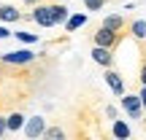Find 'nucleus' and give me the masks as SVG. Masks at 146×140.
Returning a JSON list of instances; mask_svg holds the SVG:
<instances>
[{"instance_id": "20", "label": "nucleus", "mask_w": 146, "mask_h": 140, "mask_svg": "<svg viewBox=\"0 0 146 140\" xmlns=\"http://www.w3.org/2000/svg\"><path fill=\"white\" fill-rule=\"evenodd\" d=\"M8 35H14V32H11L8 27H3V24H0V41H3V38H8Z\"/></svg>"}, {"instance_id": "21", "label": "nucleus", "mask_w": 146, "mask_h": 140, "mask_svg": "<svg viewBox=\"0 0 146 140\" xmlns=\"http://www.w3.org/2000/svg\"><path fill=\"white\" fill-rule=\"evenodd\" d=\"M8 132V127H5V116H0V137Z\"/></svg>"}, {"instance_id": "7", "label": "nucleus", "mask_w": 146, "mask_h": 140, "mask_svg": "<svg viewBox=\"0 0 146 140\" xmlns=\"http://www.w3.org/2000/svg\"><path fill=\"white\" fill-rule=\"evenodd\" d=\"M46 129V119L43 116H33L30 121H25V135L27 137H41Z\"/></svg>"}, {"instance_id": "14", "label": "nucleus", "mask_w": 146, "mask_h": 140, "mask_svg": "<svg viewBox=\"0 0 146 140\" xmlns=\"http://www.w3.org/2000/svg\"><path fill=\"white\" fill-rule=\"evenodd\" d=\"M138 46H141V68H138V81L146 83V43L138 41Z\"/></svg>"}, {"instance_id": "12", "label": "nucleus", "mask_w": 146, "mask_h": 140, "mask_svg": "<svg viewBox=\"0 0 146 140\" xmlns=\"http://www.w3.org/2000/svg\"><path fill=\"white\" fill-rule=\"evenodd\" d=\"M111 132H114V137H122V140H127V137L133 135V129H130V127H127L122 119H114V127H111Z\"/></svg>"}, {"instance_id": "8", "label": "nucleus", "mask_w": 146, "mask_h": 140, "mask_svg": "<svg viewBox=\"0 0 146 140\" xmlns=\"http://www.w3.org/2000/svg\"><path fill=\"white\" fill-rule=\"evenodd\" d=\"M25 16H22V11L16 8V5H8L3 3L0 5V22H5V24H14V22H22Z\"/></svg>"}, {"instance_id": "3", "label": "nucleus", "mask_w": 146, "mask_h": 140, "mask_svg": "<svg viewBox=\"0 0 146 140\" xmlns=\"http://www.w3.org/2000/svg\"><path fill=\"white\" fill-rule=\"evenodd\" d=\"M35 57L38 54L30 51V49H19V51L0 54V62H5V65H30V62H35Z\"/></svg>"}, {"instance_id": "9", "label": "nucleus", "mask_w": 146, "mask_h": 140, "mask_svg": "<svg viewBox=\"0 0 146 140\" xmlns=\"http://www.w3.org/2000/svg\"><path fill=\"white\" fill-rule=\"evenodd\" d=\"M100 24L108 27V30H114V32H122V30H125V24H127V19H125L122 14H108Z\"/></svg>"}, {"instance_id": "2", "label": "nucleus", "mask_w": 146, "mask_h": 140, "mask_svg": "<svg viewBox=\"0 0 146 140\" xmlns=\"http://www.w3.org/2000/svg\"><path fill=\"white\" fill-rule=\"evenodd\" d=\"M119 32H114V30H108V27H103L100 24L98 30L92 32V43L95 46H106V49H116V43H119Z\"/></svg>"}, {"instance_id": "5", "label": "nucleus", "mask_w": 146, "mask_h": 140, "mask_svg": "<svg viewBox=\"0 0 146 140\" xmlns=\"http://www.w3.org/2000/svg\"><path fill=\"white\" fill-rule=\"evenodd\" d=\"M89 57H92V62L100 65V68H111V65H114V49L95 46V43H92V51H89Z\"/></svg>"}, {"instance_id": "19", "label": "nucleus", "mask_w": 146, "mask_h": 140, "mask_svg": "<svg viewBox=\"0 0 146 140\" xmlns=\"http://www.w3.org/2000/svg\"><path fill=\"white\" fill-rule=\"evenodd\" d=\"M138 97H141V103H143V110H146V83H141V89H138Z\"/></svg>"}, {"instance_id": "4", "label": "nucleus", "mask_w": 146, "mask_h": 140, "mask_svg": "<svg viewBox=\"0 0 146 140\" xmlns=\"http://www.w3.org/2000/svg\"><path fill=\"white\" fill-rule=\"evenodd\" d=\"M122 110H125L130 119H143V103H141V97L138 94H122Z\"/></svg>"}, {"instance_id": "10", "label": "nucleus", "mask_w": 146, "mask_h": 140, "mask_svg": "<svg viewBox=\"0 0 146 140\" xmlns=\"http://www.w3.org/2000/svg\"><path fill=\"white\" fill-rule=\"evenodd\" d=\"M25 116L16 110V113H11V116H5V127H8V132H19V129H25Z\"/></svg>"}, {"instance_id": "13", "label": "nucleus", "mask_w": 146, "mask_h": 140, "mask_svg": "<svg viewBox=\"0 0 146 140\" xmlns=\"http://www.w3.org/2000/svg\"><path fill=\"white\" fill-rule=\"evenodd\" d=\"M81 24H87V14H73V16H68V22H65V30L73 32V30H78Z\"/></svg>"}, {"instance_id": "15", "label": "nucleus", "mask_w": 146, "mask_h": 140, "mask_svg": "<svg viewBox=\"0 0 146 140\" xmlns=\"http://www.w3.org/2000/svg\"><path fill=\"white\" fill-rule=\"evenodd\" d=\"M14 38H19L22 43H38V35H33V32H25V30L14 32Z\"/></svg>"}, {"instance_id": "17", "label": "nucleus", "mask_w": 146, "mask_h": 140, "mask_svg": "<svg viewBox=\"0 0 146 140\" xmlns=\"http://www.w3.org/2000/svg\"><path fill=\"white\" fill-rule=\"evenodd\" d=\"M106 5V0H84V8L87 11H100Z\"/></svg>"}, {"instance_id": "11", "label": "nucleus", "mask_w": 146, "mask_h": 140, "mask_svg": "<svg viewBox=\"0 0 146 140\" xmlns=\"http://www.w3.org/2000/svg\"><path fill=\"white\" fill-rule=\"evenodd\" d=\"M130 35L135 41H146V22L143 19H133L130 22Z\"/></svg>"}, {"instance_id": "22", "label": "nucleus", "mask_w": 146, "mask_h": 140, "mask_svg": "<svg viewBox=\"0 0 146 140\" xmlns=\"http://www.w3.org/2000/svg\"><path fill=\"white\" fill-rule=\"evenodd\" d=\"M19 3H25V5H38L41 0H19Z\"/></svg>"}, {"instance_id": "1", "label": "nucleus", "mask_w": 146, "mask_h": 140, "mask_svg": "<svg viewBox=\"0 0 146 140\" xmlns=\"http://www.w3.org/2000/svg\"><path fill=\"white\" fill-rule=\"evenodd\" d=\"M27 19H33L35 24H41V27H57V22H54V8H52V5H41V3H38L35 8L30 11Z\"/></svg>"}, {"instance_id": "6", "label": "nucleus", "mask_w": 146, "mask_h": 140, "mask_svg": "<svg viewBox=\"0 0 146 140\" xmlns=\"http://www.w3.org/2000/svg\"><path fill=\"white\" fill-rule=\"evenodd\" d=\"M103 78H106V83H108V89L114 92V97H122V94H125V81H122V76L114 68H106Z\"/></svg>"}, {"instance_id": "18", "label": "nucleus", "mask_w": 146, "mask_h": 140, "mask_svg": "<svg viewBox=\"0 0 146 140\" xmlns=\"http://www.w3.org/2000/svg\"><path fill=\"white\" fill-rule=\"evenodd\" d=\"M106 116H108V119H111V121H114V119H116V116H119V110H116V108H114V105H108V108H106Z\"/></svg>"}, {"instance_id": "16", "label": "nucleus", "mask_w": 146, "mask_h": 140, "mask_svg": "<svg viewBox=\"0 0 146 140\" xmlns=\"http://www.w3.org/2000/svg\"><path fill=\"white\" fill-rule=\"evenodd\" d=\"M43 137H49V140H60V137H65V132L60 129V127H49V129H43Z\"/></svg>"}]
</instances>
